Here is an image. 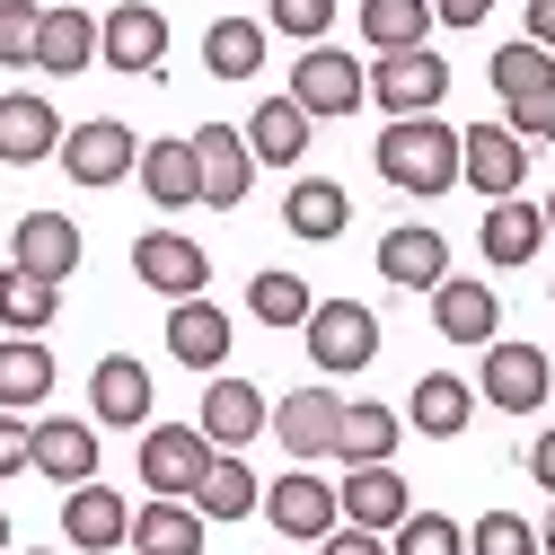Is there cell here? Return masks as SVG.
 Returning a JSON list of instances; mask_svg holds the SVG:
<instances>
[{"label": "cell", "instance_id": "obj_1", "mask_svg": "<svg viewBox=\"0 0 555 555\" xmlns=\"http://www.w3.org/2000/svg\"><path fill=\"white\" fill-rule=\"evenodd\" d=\"M371 159H379V177L397 194H450L459 185V132L441 115H388V132L371 142Z\"/></svg>", "mask_w": 555, "mask_h": 555}, {"label": "cell", "instance_id": "obj_2", "mask_svg": "<svg viewBox=\"0 0 555 555\" xmlns=\"http://www.w3.org/2000/svg\"><path fill=\"white\" fill-rule=\"evenodd\" d=\"M212 441H203V424H159V433H142V485L151 494H168V503H194L203 494V476H212Z\"/></svg>", "mask_w": 555, "mask_h": 555}, {"label": "cell", "instance_id": "obj_3", "mask_svg": "<svg viewBox=\"0 0 555 555\" xmlns=\"http://www.w3.org/2000/svg\"><path fill=\"white\" fill-rule=\"evenodd\" d=\"M62 177L72 185H124L132 168H142V142L115 124V115H89V124H62Z\"/></svg>", "mask_w": 555, "mask_h": 555}, {"label": "cell", "instance_id": "obj_4", "mask_svg": "<svg viewBox=\"0 0 555 555\" xmlns=\"http://www.w3.org/2000/svg\"><path fill=\"white\" fill-rule=\"evenodd\" d=\"M309 362H318L326 379L379 362V318H371L362 300H318V309H309Z\"/></svg>", "mask_w": 555, "mask_h": 555}, {"label": "cell", "instance_id": "obj_5", "mask_svg": "<svg viewBox=\"0 0 555 555\" xmlns=\"http://www.w3.org/2000/svg\"><path fill=\"white\" fill-rule=\"evenodd\" d=\"M362 98H371V80H362V62H353V53H335V44H309V53H300V72H292V106H300L309 124L353 115Z\"/></svg>", "mask_w": 555, "mask_h": 555}, {"label": "cell", "instance_id": "obj_6", "mask_svg": "<svg viewBox=\"0 0 555 555\" xmlns=\"http://www.w3.org/2000/svg\"><path fill=\"white\" fill-rule=\"evenodd\" d=\"M362 80H371V98L388 115H433L450 98V62L433 44H405V53H379V72H362Z\"/></svg>", "mask_w": 555, "mask_h": 555}, {"label": "cell", "instance_id": "obj_7", "mask_svg": "<svg viewBox=\"0 0 555 555\" xmlns=\"http://www.w3.org/2000/svg\"><path fill=\"white\" fill-rule=\"evenodd\" d=\"M485 405H503V414H538L555 397V362L538 353V344H485V379H476Z\"/></svg>", "mask_w": 555, "mask_h": 555}, {"label": "cell", "instance_id": "obj_8", "mask_svg": "<svg viewBox=\"0 0 555 555\" xmlns=\"http://www.w3.org/2000/svg\"><path fill=\"white\" fill-rule=\"evenodd\" d=\"M459 177L485 194V203H503V194H520V177H529V142L512 124H467L459 132Z\"/></svg>", "mask_w": 555, "mask_h": 555}, {"label": "cell", "instance_id": "obj_9", "mask_svg": "<svg viewBox=\"0 0 555 555\" xmlns=\"http://www.w3.org/2000/svg\"><path fill=\"white\" fill-rule=\"evenodd\" d=\"M132 273H142L159 300H203V283H212V256H203L185 230H151V238H132Z\"/></svg>", "mask_w": 555, "mask_h": 555}, {"label": "cell", "instance_id": "obj_10", "mask_svg": "<svg viewBox=\"0 0 555 555\" xmlns=\"http://www.w3.org/2000/svg\"><path fill=\"white\" fill-rule=\"evenodd\" d=\"M159 53H168V18L151 0H115L98 18V62L106 72H159Z\"/></svg>", "mask_w": 555, "mask_h": 555}, {"label": "cell", "instance_id": "obj_11", "mask_svg": "<svg viewBox=\"0 0 555 555\" xmlns=\"http://www.w3.org/2000/svg\"><path fill=\"white\" fill-rule=\"evenodd\" d=\"M194 177H203V203H221V212H238L247 185H256V151L238 124H203L194 132Z\"/></svg>", "mask_w": 555, "mask_h": 555}, {"label": "cell", "instance_id": "obj_12", "mask_svg": "<svg viewBox=\"0 0 555 555\" xmlns=\"http://www.w3.org/2000/svg\"><path fill=\"white\" fill-rule=\"evenodd\" d=\"M194 424H203V441H212V450H247V441L273 424V397H264L256 379H212Z\"/></svg>", "mask_w": 555, "mask_h": 555}, {"label": "cell", "instance_id": "obj_13", "mask_svg": "<svg viewBox=\"0 0 555 555\" xmlns=\"http://www.w3.org/2000/svg\"><path fill=\"white\" fill-rule=\"evenodd\" d=\"M335 414H344V397H335V388H292V397H273V424H264V433L309 467V459H326V450H335Z\"/></svg>", "mask_w": 555, "mask_h": 555}, {"label": "cell", "instance_id": "obj_14", "mask_svg": "<svg viewBox=\"0 0 555 555\" xmlns=\"http://www.w3.org/2000/svg\"><path fill=\"white\" fill-rule=\"evenodd\" d=\"M335 512H344V529H371V538H388L397 520H405V476L379 459V467H344V485H335Z\"/></svg>", "mask_w": 555, "mask_h": 555}, {"label": "cell", "instance_id": "obj_15", "mask_svg": "<svg viewBox=\"0 0 555 555\" xmlns=\"http://www.w3.org/2000/svg\"><path fill=\"white\" fill-rule=\"evenodd\" d=\"M10 264L36 273V283H72V264H80V230H72V212H27V221L10 230Z\"/></svg>", "mask_w": 555, "mask_h": 555}, {"label": "cell", "instance_id": "obj_16", "mask_svg": "<svg viewBox=\"0 0 555 555\" xmlns=\"http://www.w3.org/2000/svg\"><path fill=\"white\" fill-rule=\"evenodd\" d=\"M53 151H62V115H53V98H36V89L0 98V168H36V159H53Z\"/></svg>", "mask_w": 555, "mask_h": 555}, {"label": "cell", "instance_id": "obj_17", "mask_svg": "<svg viewBox=\"0 0 555 555\" xmlns=\"http://www.w3.org/2000/svg\"><path fill=\"white\" fill-rule=\"evenodd\" d=\"M89 424L106 433H124V424H151V371L132 362V353H106L98 371H89Z\"/></svg>", "mask_w": 555, "mask_h": 555}, {"label": "cell", "instance_id": "obj_18", "mask_svg": "<svg viewBox=\"0 0 555 555\" xmlns=\"http://www.w3.org/2000/svg\"><path fill=\"white\" fill-rule=\"evenodd\" d=\"M264 520L283 529V538H326L344 512H335V485H318L309 467H292V476L264 485Z\"/></svg>", "mask_w": 555, "mask_h": 555}, {"label": "cell", "instance_id": "obj_19", "mask_svg": "<svg viewBox=\"0 0 555 555\" xmlns=\"http://www.w3.org/2000/svg\"><path fill=\"white\" fill-rule=\"evenodd\" d=\"M27 467H44L53 485H89L98 476V424H62V414L27 424Z\"/></svg>", "mask_w": 555, "mask_h": 555}, {"label": "cell", "instance_id": "obj_20", "mask_svg": "<svg viewBox=\"0 0 555 555\" xmlns=\"http://www.w3.org/2000/svg\"><path fill=\"white\" fill-rule=\"evenodd\" d=\"M62 538L89 546V555H106V546H124V538H132V503H124V494H106V485L89 476V485H72V494H62Z\"/></svg>", "mask_w": 555, "mask_h": 555}, {"label": "cell", "instance_id": "obj_21", "mask_svg": "<svg viewBox=\"0 0 555 555\" xmlns=\"http://www.w3.org/2000/svg\"><path fill=\"white\" fill-rule=\"evenodd\" d=\"M379 273L405 283V292H433V283H450V238L424 230V221H405V230L379 238Z\"/></svg>", "mask_w": 555, "mask_h": 555}, {"label": "cell", "instance_id": "obj_22", "mask_svg": "<svg viewBox=\"0 0 555 555\" xmlns=\"http://www.w3.org/2000/svg\"><path fill=\"white\" fill-rule=\"evenodd\" d=\"M433 326L450 335V344H494V326H503V300H494V283H433Z\"/></svg>", "mask_w": 555, "mask_h": 555}, {"label": "cell", "instance_id": "obj_23", "mask_svg": "<svg viewBox=\"0 0 555 555\" xmlns=\"http://www.w3.org/2000/svg\"><path fill=\"white\" fill-rule=\"evenodd\" d=\"M168 353H177L185 371H221V353H230V318H221L212 300H177V309H168Z\"/></svg>", "mask_w": 555, "mask_h": 555}, {"label": "cell", "instance_id": "obj_24", "mask_svg": "<svg viewBox=\"0 0 555 555\" xmlns=\"http://www.w3.org/2000/svg\"><path fill=\"white\" fill-rule=\"evenodd\" d=\"M89 62H98V18H89V10H44V27H36V72L72 80V72H89Z\"/></svg>", "mask_w": 555, "mask_h": 555}, {"label": "cell", "instance_id": "obj_25", "mask_svg": "<svg viewBox=\"0 0 555 555\" xmlns=\"http://www.w3.org/2000/svg\"><path fill=\"white\" fill-rule=\"evenodd\" d=\"M467 414H476V388L450 379V371L414 379V397H405V424H414V433H433V441H459V433H467Z\"/></svg>", "mask_w": 555, "mask_h": 555}, {"label": "cell", "instance_id": "obj_26", "mask_svg": "<svg viewBox=\"0 0 555 555\" xmlns=\"http://www.w3.org/2000/svg\"><path fill=\"white\" fill-rule=\"evenodd\" d=\"M538 238H546V212H538V203H520V194H503L494 212H485V230H476L485 264H529Z\"/></svg>", "mask_w": 555, "mask_h": 555}, {"label": "cell", "instance_id": "obj_27", "mask_svg": "<svg viewBox=\"0 0 555 555\" xmlns=\"http://www.w3.org/2000/svg\"><path fill=\"white\" fill-rule=\"evenodd\" d=\"M397 433H405V424H397L388 405H344L326 459H344V467H379V459H397Z\"/></svg>", "mask_w": 555, "mask_h": 555}, {"label": "cell", "instance_id": "obj_28", "mask_svg": "<svg viewBox=\"0 0 555 555\" xmlns=\"http://www.w3.org/2000/svg\"><path fill=\"white\" fill-rule=\"evenodd\" d=\"M247 151H256L264 168H300V151H309V115H300L292 98H264V106L247 115Z\"/></svg>", "mask_w": 555, "mask_h": 555}, {"label": "cell", "instance_id": "obj_29", "mask_svg": "<svg viewBox=\"0 0 555 555\" xmlns=\"http://www.w3.org/2000/svg\"><path fill=\"white\" fill-rule=\"evenodd\" d=\"M44 397H53V353L36 335H10V344H0V414L44 405Z\"/></svg>", "mask_w": 555, "mask_h": 555}, {"label": "cell", "instance_id": "obj_30", "mask_svg": "<svg viewBox=\"0 0 555 555\" xmlns=\"http://www.w3.org/2000/svg\"><path fill=\"white\" fill-rule=\"evenodd\" d=\"M203 72L212 80H256L264 72V27L256 18H212L203 27Z\"/></svg>", "mask_w": 555, "mask_h": 555}, {"label": "cell", "instance_id": "obj_31", "mask_svg": "<svg viewBox=\"0 0 555 555\" xmlns=\"http://www.w3.org/2000/svg\"><path fill=\"white\" fill-rule=\"evenodd\" d=\"M142 185L159 212H185L203 203V177H194V142H142Z\"/></svg>", "mask_w": 555, "mask_h": 555}, {"label": "cell", "instance_id": "obj_32", "mask_svg": "<svg viewBox=\"0 0 555 555\" xmlns=\"http://www.w3.org/2000/svg\"><path fill=\"white\" fill-rule=\"evenodd\" d=\"M132 546H142V555H203V512L159 494L151 512H132Z\"/></svg>", "mask_w": 555, "mask_h": 555}, {"label": "cell", "instance_id": "obj_33", "mask_svg": "<svg viewBox=\"0 0 555 555\" xmlns=\"http://www.w3.org/2000/svg\"><path fill=\"white\" fill-rule=\"evenodd\" d=\"M283 221H292V238H344L353 203H344V185H335V177H300V185H292V203H283Z\"/></svg>", "mask_w": 555, "mask_h": 555}, {"label": "cell", "instance_id": "obj_34", "mask_svg": "<svg viewBox=\"0 0 555 555\" xmlns=\"http://www.w3.org/2000/svg\"><path fill=\"white\" fill-rule=\"evenodd\" d=\"M264 503V485H256V467L230 450V459H212V476H203V494H194V512L203 520H247Z\"/></svg>", "mask_w": 555, "mask_h": 555}, {"label": "cell", "instance_id": "obj_35", "mask_svg": "<svg viewBox=\"0 0 555 555\" xmlns=\"http://www.w3.org/2000/svg\"><path fill=\"white\" fill-rule=\"evenodd\" d=\"M53 309H62V283H36V273H0V326L10 335H44L53 326Z\"/></svg>", "mask_w": 555, "mask_h": 555}, {"label": "cell", "instance_id": "obj_36", "mask_svg": "<svg viewBox=\"0 0 555 555\" xmlns=\"http://www.w3.org/2000/svg\"><path fill=\"white\" fill-rule=\"evenodd\" d=\"M362 36H371L379 53L424 44V36H433V0H362Z\"/></svg>", "mask_w": 555, "mask_h": 555}, {"label": "cell", "instance_id": "obj_37", "mask_svg": "<svg viewBox=\"0 0 555 555\" xmlns=\"http://www.w3.org/2000/svg\"><path fill=\"white\" fill-rule=\"evenodd\" d=\"M247 309H256V326H309V283H300V273H256V283H247Z\"/></svg>", "mask_w": 555, "mask_h": 555}, {"label": "cell", "instance_id": "obj_38", "mask_svg": "<svg viewBox=\"0 0 555 555\" xmlns=\"http://www.w3.org/2000/svg\"><path fill=\"white\" fill-rule=\"evenodd\" d=\"M485 80H494L503 106H512V98H529V89H555V53H538V44L520 36V44H503L494 62H485Z\"/></svg>", "mask_w": 555, "mask_h": 555}, {"label": "cell", "instance_id": "obj_39", "mask_svg": "<svg viewBox=\"0 0 555 555\" xmlns=\"http://www.w3.org/2000/svg\"><path fill=\"white\" fill-rule=\"evenodd\" d=\"M388 538H397L388 555H467V529H459V520H441V512H405Z\"/></svg>", "mask_w": 555, "mask_h": 555}, {"label": "cell", "instance_id": "obj_40", "mask_svg": "<svg viewBox=\"0 0 555 555\" xmlns=\"http://www.w3.org/2000/svg\"><path fill=\"white\" fill-rule=\"evenodd\" d=\"M36 27H44L36 0H0V72H36Z\"/></svg>", "mask_w": 555, "mask_h": 555}, {"label": "cell", "instance_id": "obj_41", "mask_svg": "<svg viewBox=\"0 0 555 555\" xmlns=\"http://www.w3.org/2000/svg\"><path fill=\"white\" fill-rule=\"evenodd\" d=\"M467 555H538V529H529L520 512H485V520L467 529Z\"/></svg>", "mask_w": 555, "mask_h": 555}, {"label": "cell", "instance_id": "obj_42", "mask_svg": "<svg viewBox=\"0 0 555 555\" xmlns=\"http://www.w3.org/2000/svg\"><path fill=\"white\" fill-rule=\"evenodd\" d=\"M503 124L520 132V142H555V89H529V98H512V106H503Z\"/></svg>", "mask_w": 555, "mask_h": 555}, {"label": "cell", "instance_id": "obj_43", "mask_svg": "<svg viewBox=\"0 0 555 555\" xmlns=\"http://www.w3.org/2000/svg\"><path fill=\"white\" fill-rule=\"evenodd\" d=\"M326 18H335V0H273V27L300 44H326Z\"/></svg>", "mask_w": 555, "mask_h": 555}, {"label": "cell", "instance_id": "obj_44", "mask_svg": "<svg viewBox=\"0 0 555 555\" xmlns=\"http://www.w3.org/2000/svg\"><path fill=\"white\" fill-rule=\"evenodd\" d=\"M18 467H27V424L0 414V476H18Z\"/></svg>", "mask_w": 555, "mask_h": 555}, {"label": "cell", "instance_id": "obj_45", "mask_svg": "<svg viewBox=\"0 0 555 555\" xmlns=\"http://www.w3.org/2000/svg\"><path fill=\"white\" fill-rule=\"evenodd\" d=\"M326 555H388V546H379L371 529H344V520H335V529H326Z\"/></svg>", "mask_w": 555, "mask_h": 555}, {"label": "cell", "instance_id": "obj_46", "mask_svg": "<svg viewBox=\"0 0 555 555\" xmlns=\"http://www.w3.org/2000/svg\"><path fill=\"white\" fill-rule=\"evenodd\" d=\"M485 10H494V0H433V18H441V27H476Z\"/></svg>", "mask_w": 555, "mask_h": 555}, {"label": "cell", "instance_id": "obj_47", "mask_svg": "<svg viewBox=\"0 0 555 555\" xmlns=\"http://www.w3.org/2000/svg\"><path fill=\"white\" fill-rule=\"evenodd\" d=\"M529 44L555 53V0H529Z\"/></svg>", "mask_w": 555, "mask_h": 555}, {"label": "cell", "instance_id": "obj_48", "mask_svg": "<svg viewBox=\"0 0 555 555\" xmlns=\"http://www.w3.org/2000/svg\"><path fill=\"white\" fill-rule=\"evenodd\" d=\"M529 476H538V485H546V494H555V424L538 433V450H529Z\"/></svg>", "mask_w": 555, "mask_h": 555}, {"label": "cell", "instance_id": "obj_49", "mask_svg": "<svg viewBox=\"0 0 555 555\" xmlns=\"http://www.w3.org/2000/svg\"><path fill=\"white\" fill-rule=\"evenodd\" d=\"M538 546H546V555H555V512H546V520H538Z\"/></svg>", "mask_w": 555, "mask_h": 555}, {"label": "cell", "instance_id": "obj_50", "mask_svg": "<svg viewBox=\"0 0 555 555\" xmlns=\"http://www.w3.org/2000/svg\"><path fill=\"white\" fill-rule=\"evenodd\" d=\"M538 212H546V230H555V194H546V203H538Z\"/></svg>", "mask_w": 555, "mask_h": 555}, {"label": "cell", "instance_id": "obj_51", "mask_svg": "<svg viewBox=\"0 0 555 555\" xmlns=\"http://www.w3.org/2000/svg\"><path fill=\"white\" fill-rule=\"evenodd\" d=\"M0 555H10V520H0Z\"/></svg>", "mask_w": 555, "mask_h": 555}, {"label": "cell", "instance_id": "obj_52", "mask_svg": "<svg viewBox=\"0 0 555 555\" xmlns=\"http://www.w3.org/2000/svg\"><path fill=\"white\" fill-rule=\"evenodd\" d=\"M27 555H44V546H27Z\"/></svg>", "mask_w": 555, "mask_h": 555}]
</instances>
